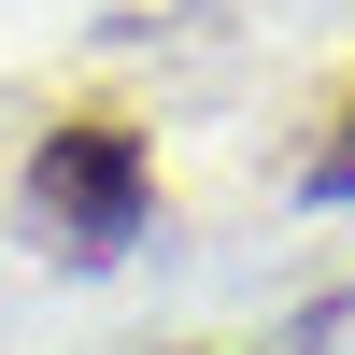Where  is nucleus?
I'll return each mask as SVG.
<instances>
[{
	"label": "nucleus",
	"instance_id": "nucleus-1",
	"mask_svg": "<svg viewBox=\"0 0 355 355\" xmlns=\"http://www.w3.org/2000/svg\"><path fill=\"white\" fill-rule=\"evenodd\" d=\"M28 214H43L71 256H114L142 214H157V142H142L128 114H57L43 157H28Z\"/></svg>",
	"mask_w": 355,
	"mask_h": 355
},
{
	"label": "nucleus",
	"instance_id": "nucleus-2",
	"mask_svg": "<svg viewBox=\"0 0 355 355\" xmlns=\"http://www.w3.org/2000/svg\"><path fill=\"white\" fill-rule=\"evenodd\" d=\"M313 185H327V199H355V100L327 114V142H313Z\"/></svg>",
	"mask_w": 355,
	"mask_h": 355
}]
</instances>
